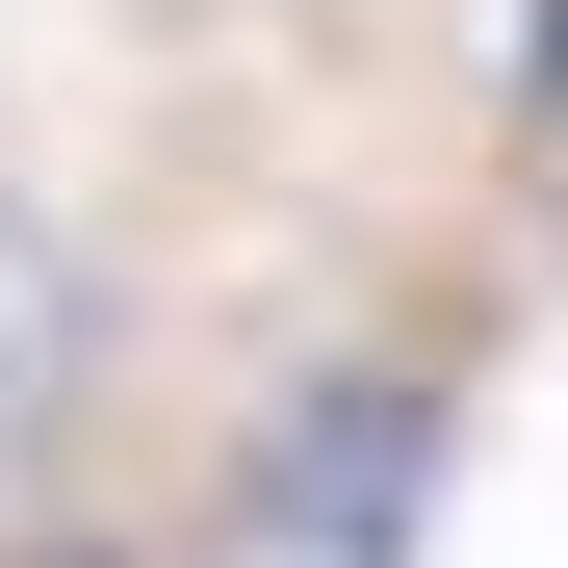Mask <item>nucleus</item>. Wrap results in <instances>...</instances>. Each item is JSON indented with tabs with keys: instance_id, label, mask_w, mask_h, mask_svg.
<instances>
[{
	"instance_id": "nucleus-1",
	"label": "nucleus",
	"mask_w": 568,
	"mask_h": 568,
	"mask_svg": "<svg viewBox=\"0 0 568 568\" xmlns=\"http://www.w3.org/2000/svg\"><path fill=\"white\" fill-rule=\"evenodd\" d=\"M414 517H439V388H414V362H336V388L258 439V542H311V568H388Z\"/></svg>"
},
{
	"instance_id": "nucleus-2",
	"label": "nucleus",
	"mask_w": 568,
	"mask_h": 568,
	"mask_svg": "<svg viewBox=\"0 0 568 568\" xmlns=\"http://www.w3.org/2000/svg\"><path fill=\"white\" fill-rule=\"evenodd\" d=\"M104 336H130V311H104V258H78L27 181H0V491H27L78 414H104Z\"/></svg>"
},
{
	"instance_id": "nucleus-3",
	"label": "nucleus",
	"mask_w": 568,
	"mask_h": 568,
	"mask_svg": "<svg viewBox=\"0 0 568 568\" xmlns=\"http://www.w3.org/2000/svg\"><path fill=\"white\" fill-rule=\"evenodd\" d=\"M517 78H542V104H568V0H542V27H517Z\"/></svg>"
},
{
	"instance_id": "nucleus-4",
	"label": "nucleus",
	"mask_w": 568,
	"mask_h": 568,
	"mask_svg": "<svg viewBox=\"0 0 568 568\" xmlns=\"http://www.w3.org/2000/svg\"><path fill=\"white\" fill-rule=\"evenodd\" d=\"M0 568H130V542H0Z\"/></svg>"
}]
</instances>
